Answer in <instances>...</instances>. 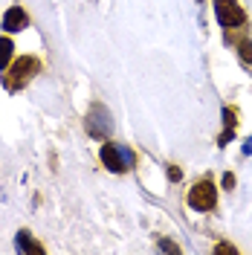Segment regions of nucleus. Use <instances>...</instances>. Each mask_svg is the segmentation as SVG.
Returning a JSON list of instances; mask_svg holds the SVG:
<instances>
[{
	"label": "nucleus",
	"mask_w": 252,
	"mask_h": 255,
	"mask_svg": "<svg viewBox=\"0 0 252 255\" xmlns=\"http://www.w3.org/2000/svg\"><path fill=\"white\" fill-rule=\"evenodd\" d=\"M12 41L9 38H0V70H6L9 67V61H12Z\"/></svg>",
	"instance_id": "obj_7"
},
{
	"label": "nucleus",
	"mask_w": 252,
	"mask_h": 255,
	"mask_svg": "<svg viewBox=\"0 0 252 255\" xmlns=\"http://www.w3.org/2000/svg\"><path fill=\"white\" fill-rule=\"evenodd\" d=\"M38 70H41V61H38V58H32V55L17 58V61L9 67V73H6V87H9V90L23 87V84H26L35 73H38Z\"/></svg>",
	"instance_id": "obj_2"
},
{
	"label": "nucleus",
	"mask_w": 252,
	"mask_h": 255,
	"mask_svg": "<svg viewBox=\"0 0 252 255\" xmlns=\"http://www.w3.org/2000/svg\"><path fill=\"white\" fill-rule=\"evenodd\" d=\"M218 253H235V247H229V244H218Z\"/></svg>",
	"instance_id": "obj_11"
},
{
	"label": "nucleus",
	"mask_w": 252,
	"mask_h": 255,
	"mask_svg": "<svg viewBox=\"0 0 252 255\" xmlns=\"http://www.w3.org/2000/svg\"><path fill=\"white\" fill-rule=\"evenodd\" d=\"M168 180H180V168H168Z\"/></svg>",
	"instance_id": "obj_12"
},
{
	"label": "nucleus",
	"mask_w": 252,
	"mask_h": 255,
	"mask_svg": "<svg viewBox=\"0 0 252 255\" xmlns=\"http://www.w3.org/2000/svg\"><path fill=\"white\" fill-rule=\"evenodd\" d=\"M232 41H235L238 49H241V58L247 64H252V41L250 38H232Z\"/></svg>",
	"instance_id": "obj_8"
},
{
	"label": "nucleus",
	"mask_w": 252,
	"mask_h": 255,
	"mask_svg": "<svg viewBox=\"0 0 252 255\" xmlns=\"http://www.w3.org/2000/svg\"><path fill=\"white\" fill-rule=\"evenodd\" d=\"M215 15L221 20V26H226V32L244 29L247 23V12L241 9L238 0H215Z\"/></svg>",
	"instance_id": "obj_1"
},
{
	"label": "nucleus",
	"mask_w": 252,
	"mask_h": 255,
	"mask_svg": "<svg viewBox=\"0 0 252 255\" xmlns=\"http://www.w3.org/2000/svg\"><path fill=\"white\" fill-rule=\"evenodd\" d=\"M235 186V177L232 174H223V189H232Z\"/></svg>",
	"instance_id": "obj_9"
},
{
	"label": "nucleus",
	"mask_w": 252,
	"mask_h": 255,
	"mask_svg": "<svg viewBox=\"0 0 252 255\" xmlns=\"http://www.w3.org/2000/svg\"><path fill=\"white\" fill-rule=\"evenodd\" d=\"M26 23H29V17H26V12L20 6H12L3 15V29L6 32H20V29H26Z\"/></svg>",
	"instance_id": "obj_5"
},
{
	"label": "nucleus",
	"mask_w": 252,
	"mask_h": 255,
	"mask_svg": "<svg viewBox=\"0 0 252 255\" xmlns=\"http://www.w3.org/2000/svg\"><path fill=\"white\" fill-rule=\"evenodd\" d=\"M102 162H105L111 171H116V174H122V171H125V159H122L119 148H116L113 142H105V145H102Z\"/></svg>",
	"instance_id": "obj_4"
},
{
	"label": "nucleus",
	"mask_w": 252,
	"mask_h": 255,
	"mask_svg": "<svg viewBox=\"0 0 252 255\" xmlns=\"http://www.w3.org/2000/svg\"><path fill=\"white\" fill-rule=\"evenodd\" d=\"M218 203V189L212 186V180H197L189 191V206L197 212H212Z\"/></svg>",
	"instance_id": "obj_3"
},
{
	"label": "nucleus",
	"mask_w": 252,
	"mask_h": 255,
	"mask_svg": "<svg viewBox=\"0 0 252 255\" xmlns=\"http://www.w3.org/2000/svg\"><path fill=\"white\" fill-rule=\"evenodd\" d=\"M15 244H17V250H23V253H35V255L44 253V247H41V244H35V241L29 238V232H20Z\"/></svg>",
	"instance_id": "obj_6"
},
{
	"label": "nucleus",
	"mask_w": 252,
	"mask_h": 255,
	"mask_svg": "<svg viewBox=\"0 0 252 255\" xmlns=\"http://www.w3.org/2000/svg\"><path fill=\"white\" fill-rule=\"evenodd\" d=\"M159 247H162V250H168V253H177V247H174L171 241H159Z\"/></svg>",
	"instance_id": "obj_10"
}]
</instances>
